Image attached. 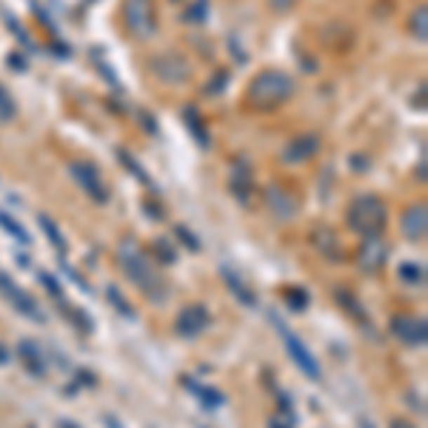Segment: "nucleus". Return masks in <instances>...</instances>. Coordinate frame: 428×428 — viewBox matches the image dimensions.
<instances>
[{
    "label": "nucleus",
    "mask_w": 428,
    "mask_h": 428,
    "mask_svg": "<svg viewBox=\"0 0 428 428\" xmlns=\"http://www.w3.org/2000/svg\"><path fill=\"white\" fill-rule=\"evenodd\" d=\"M320 135H300V138H294V140H288L286 146H283V160L286 163H306V160H312L317 152H320Z\"/></svg>",
    "instance_id": "obj_11"
},
{
    "label": "nucleus",
    "mask_w": 428,
    "mask_h": 428,
    "mask_svg": "<svg viewBox=\"0 0 428 428\" xmlns=\"http://www.w3.org/2000/svg\"><path fill=\"white\" fill-rule=\"evenodd\" d=\"M152 72L157 80L163 83H183L189 74H192V66L183 55H175V52H163V55H154L152 58Z\"/></svg>",
    "instance_id": "obj_8"
},
{
    "label": "nucleus",
    "mask_w": 428,
    "mask_h": 428,
    "mask_svg": "<svg viewBox=\"0 0 428 428\" xmlns=\"http://www.w3.org/2000/svg\"><path fill=\"white\" fill-rule=\"evenodd\" d=\"M183 120H186V126H189L192 138L197 140V146H200V149H208V146H211V138H208V132H206V123H203L200 112H197L194 106H189V109L183 112Z\"/></svg>",
    "instance_id": "obj_18"
},
{
    "label": "nucleus",
    "mask_w": 428,
    "mask_h": 428,
    "mask_svg": "<svg viewBox=\"0 0 428 428\" xmlns=\"http://www.w3.org/2000/svg\"><path fill=\"white\" fill-rule=\"evenodd\" d=\"M183 385H186V389L197 397V403L200 406H206V408H220L223 406V394L218 392V389H211V385H203V382H197L194 377H183Z\"/></svg>",
    "instance_id": "obj_17"
},
{
    "label": "nucleus",
    "mask_w": 428,
    "mask_h": 428,
    "mask_svg": "<svg viewBox=\"0 0 428 428\" xmlns=\"http://www.w3.org/2000/svg\"><path fill=\"white\" fill-rule=\"evenodd\" d=\"M0 294H4L9 303L15 306V312H20L23 317H29V320H34V323H43V320H46V317H43V312L37 309L34 297H29V291H23L6 272H0Z\"/></svg>",
    "instance_id": "obj_6"
},
{
    "label": "nucleus",
    "mask_w": 428,
    "mask_h": 428,
    "mask_svg": "<svg viewBox=\"0 0 428 428\" xmlns=\"http://www.w3.org/2000/svg\"><path fill=\"white\" fill-rule=\"evenodd\" d=\"M266 203H269L272 214H274V218H280V220H291L294 214H297V200H294L286 189L269 186V192H266Z\"/></svg>",
    "instance_id": "obj_15"
},
{
    "label": "nucleus",
    "mask_w": 428,
    "mask_h": 428,
    "mask_svg": "<svg viewBox=\"0 0 428 428\" xmlns=\"http://www.w3.org/2000/svg\"><path fill=\"white\" fill-rule=\"evenodd\" d=\"M346 223L363 240L366 237H380L382 229L389 226V208H385V203L377 194H360L349 203Z\"/></svg>",
    "instance_id": "obj_2"
},
{
    "label": "nucleus",
    "mask_w": 428,
    "mask_h": 428,
    "mask_svg": "<svg viewBox=\"0 0 428 428\" xmlns=\"http://www.w3.org/2000/svg\"><path fill=\"white\" fill-rule=\"evenodd\" d=\"M272 323H274V328H277V334H280V340H283V346H286V352H288V357L294 360V366L300 368V371H303L309 380H320V363H317V357L309 352V346H306V342L303 340H300L280 317H274L272 314Z\"/></svg>",
    "instance_id": "obj_4"
},
{
    "label": "nucleus",
    "mask_w": 428,
    "mask_h": 428,
    "mask_svg": "<svg viewBox=\"0 0 428 428\" xmlns=\"http://www.w3.org/2000/svg\"><path fill=\"white\" fill-rule=\"evenodd\" d=\"M117 260H120V269L126 272V277L132 280L152 303H163L168 288L163 283V277L157 274V269L152 266V260L146 257V251L135 243V240H123L120 248H117Z\"/></svg>",
    "instance_id": "obj_1"
},
{
    "label": "nucleus",
    "mask_w": 428,
    "mask_h": 428,
    "mask_svg": "<svg viewBox=\"0 0 428 428\" xmlns=\"http://www.w3.org/2000/svg\"><path fill=\"white\" fill-rule=\"evenodd\" d=\"M175 234L180 237V243H183V246H189L192 251H200V240L194 237V232H192V229H186V226H175Z\"/></svg>",
    "instance_id": "obj_29"
},
{
    "label": "nucleus",
    "mask_w": 428,
    "mask_h": 428,
    "mask_svg": "<svg viewBox=\"0 0 428 428\" xmlns=\"http://www.w3.org/2000/svg\"><path fill=\"white\" fill-rule=\"evenodd\" d=\"M357 425H360V428H374V425H371V422H368V420H366V417H363V420H360V422H357Z\"/></svg>",
    "instance_id": "obj_39"
},
{
    "label": "nucleus",
    "mask_w": 428,
    "mask_h": 428,
    "mask_svg": "<svg viewBox=\"0 0 428 428\" xmlns=\"http://www.w3.org/2000/svg\"><path fill=\"white\" fill-rule=\"evenodd\" d=\"M123 23L128 34L138 40H149L157 32V12L152 0H123Z\"/></svg>",
    "instance_id": "obj_5"
},
{
    "label": "nucleus",
    "mask_w": 428,
    "mask_h": 428,
    "mask_svg": "<svg viewBox=\"0 0 428 428\" xmlns=\"http://www.w3.org/2000/svg\"><path fill=\"white\" fill-rule=\"evenodd\" d=\"M283 297H286V303H288L291 312H306L309 309V294L303 288H286Z\"/></svg>",
    "instance_id": "obj_24"
},
{
    "label": "nucleus",
    "mask_w": 428,
    "mask_h": 428,
    "mask_svg": "<svg viewBox=\"0 0 428 428\" xmlns=\"http://www.w3.org/2000/svg\"><path fill=\"white\" fill-rule=\"evenodd\" d=\"M269 4H272L274 12H288L294 6V0H269Z\"/></svg>",
    "instance_id": "obj_33"
},
{
    "label": "nucleus",
    "mask_w": 428,
    "mask_h": 428,
    "mask_svg": "<svg viewBox=\"0 0 428 428\" xmlns=\"http://www.w3.org/2000/svg\"><path fill=\"white\" fill-rule=\"evenodd\" d=\"M37 280L43 283V288H46V291H49L55 300H60V303H63V286L58 283V277H55V274H49V272H40V274H37Z\"/></svg>",
    "instance_id": "obj_28"
},
{
    "label": "nucleus",
    "mask_w": 428,
    "mask_h": 428,
    "mask_svg": "<svg viewBox=\"0 0 428 428\" xmlns=\"http://www.w3.org/2000/svg\"><path fill=\"white\" fill-rule=\"evenodd\" d=\"M392 428H414V422H411V420H400V417H397V420H392Z\"/></svg>",
    "instance_id": "obj_34"
},
{
    "label": "nucleus",
    "mask_w": 428,
    "mask_h": 428,
    "mask_svg": "<svg viewBox=\"0 0 428 428\" xmlns=\"http://www.w3.org/2000/svg\"><path fill=\"white\" fill-rule=\"evenodd\" d=\"M206 6H208L206 0H197V4L192 6L194 12H189V20H203V18H206Z\"/></svg>",
    "instance_id": "obj_32"
},
{
    "label": "nucleus",
    "mask_w": 428,
    "mask_h": 428,
    "mask_svg": "<svg viewBox=\"0 0 428 428\" xmlns=\"http://www.w3.org/2000/svg\"><path fill=\"white\" fill-rule=\"evenodd\" d=\"M4 363H9V349L0 346V366H4Z\"/></svg>",
    "instance_id": "obj_35"
},
{
    "label": "nucleus",
    "mask_w": 428,
    "mask_h": 428,
    "mask_svg": "<svg viewBox=\"0 0 428 428\" xmlns=\"http://www.w3.org/2000/svg\"><path fill=\"white\" fill-rule=\"evenodd\" d=\"M106 297L112 300V306H114V309H117V312H120L123 317H128V320H135V312H132V309H128V303H126V297H123V294L117 291V286H109V288H106Z\"/></svg>",
    "instance_id": "obj_26"
},
{
    "label": "nucleus",
    "mask_w": 428,
    "mask_h": 428,
    "mask_svg": "<svg viewBox=\"0 0 428 428\" xmlns=\"http://www.w3.org/2000/svg\"><path fill=\"white\" fill-rule=\"evenodd\" d=\"M4 20H6L9 26H12V32H15V37H18L20 43H26V46H32V40H29V34L23 32V26H20V20H18V18L12 15V12H4Z\"/></svg>",
    "instance_id": "obj_30"
},
{
    "label": "nucleus",
    "mask_w": 428,
    "mask_h": 428,
    "mask_svg": "<svg viewBox=\"0 0 428 428\" xmlns=\"http://www.w3.org/2000/svg\"><path fill=\"white\" fill-rule=\"evenodd\" d=\"M425 232H428V211H425V203H417L411 208H406L403 214V234L408 240H425Z\"/></svg>",
    "instance_id": "obj_14"
},
{
    "label": "nucleus",
    "mask_w": 428,
    "mask_h": 428,
    "mask_svg": "<svg viewBox=\"0 0 428 428\" xmlns=\"http://www.w3.org/2000/svg\"><path fill=\"white\" fill-rule=\"evenodd\" d=\"M269 428H288V425H286V422H280V420H272V425H269Z\"/></svg>",
    "instance_id": "obj_38"
},
{
    "label": "nucleus",
    "mask_w": 428,
    "mask_h": 428,
    "mask_svg": "<svg viewBox=\"0 0 428 428\" xmlns=\"http://www.w3.org/2000/svg\"><path fill=\"white\" fill-rule=\"evenodd\" d=\"M69 171H72L74 183H77V186H80L86 194H89L95 203H106V200H109V192H106V186H103V180H100V171H98V166L77 160V163H72V166H69Z\"/></svg>",
    "instance_id": "obj_7"
},
{
    "label": "nucleus",
    "mask_w": 428,
    "mask_h": 428,
    "mask_svg": "<svg viewBox=\"0 0 428 428\" xmlns=\"http://www.w3.org/2000/svg\"><path fill=\"white\" fill-rule=\"evenodd\" d=\"M411 29H414L417 40H425L428 37V12H425V6H417L414 18H411Z\"/></svg>",
    "instance_id": "obj_27"
},
{
    "label": "nucleus",
    "mask_w": 428,
    "mask_h": 428,
    "mask_svg": "<svg viewBox=\"0 0 428 428\" xmlns=\"http://www.w3.org/2000/svg\"><path fill=\"white\" fill-rule=\"evenodd\" d=\"M392 334L406 342V346H425L428 340V328H425V320L422 317H414V314H394L392 317Z\"/></svg>",
    "instance_id": "obj_9"
},
{
    "label": "nucleus",
    "mask_w": 428,
    "mask_h": 428,
    "mask_svg": "<svg viewBox=\"0 0 428 428\" xmlns=\"http://www.w3.org/2000/svg\"><path fill=\"white\" fill-rule=\"evenodd\" d=\"M18 354H20V360H23V366H26V371L32 377H43V374H46V360H43V352L37 349L34 340H20Z\"/></svg>",
    "instance_id": "obj_16"
},
{
    "label": "nucleus",
    "mask_w": 428,
    "mask_h": 428,
    "mask_svg": "<svg viewBox=\"0 0 428 428\" xmlns=\"http://www.w3.org/2000/svg\"><path fill=\"white\" fill-rule=\"evenodd\" d=\"M18 117V103L12 100L9 89L0 83V123H12Z\"/></svg>",
    "instance_id": "obj_23"
},
{
    "label": "nucleus",
    "mask_w": 428,
    "mask_h": 428,
    "mask_svg": "<svg viewBox=\"0 0 428 428\" xmlns=\"http://www.w3.org/2000/svg\"><path fill=\"white\" fill-rule=\"evenodd\" d=\"M37 223H40V229H43V234L49 237V243L58 248V254H66V248H69V243H66V237H63V232L58 229V223L55 220H49V214H37Z\"/></svg>",
    "instance_id": "obj_21"
},
{
    "label": "nucleus",
    "mask_w": 428,
    "mask_h": 428,
    "mask_svg": "<svg viewBox=\"0 0 428 428\" xmlns=\"http://www.w3.org/2000/svg\"><path fill=\"white\" fill-rule=\"evenodd\" d=\"M58 428H80V425H74V422H69V420H60Z\"/></svg>",
    "instance_id": "obj_36"
},
{
    "label": "nucleus",
    "mask_w": 428,
    "mask_h": 428,
    "mask_svg": "<svg viewBox=\"0 0 428 428\" xmlns=\"http://www.w3.org/2000/svg\"><path fill=\"white\" fill-rule=\"evenodd\" d=\"M154 248H157V254H160V260H163V263H168V266H171V263L178 260V257H175V248H171L168 243L157 240V243H154Z\"/></svg>",
    "instance_id": "obj_31"
},
{
    "label": "nucleus",
    "mask_w": 428,
    "mask_h": 428,
    "mask_svg": "<svg viewBox=\"0 0 428 428\" xmlns=\"http://www.w3.org/2000/svg\"><path fill=\"white\" fill-rule=\"evenodd\" d=\"M208 326H211V314H208V309H206L203 303H192V306H186V309L178 314V320H175L178 334L186 337V340L200 337Z\"/></svg>",
    "instance_id": "obj_10"
},
{
    "label": "nucleus",
    "mask_w": 428,
    "mask_h": 428,
    "mask_svg": "<svg viewBox=\"0 0 428 428\" xmlns=\"http://www.w3.org/2000/svg\"><path fill=\"white\" fill-rule=\"evenodd\" d=\"M220 274H223L226 288L234 294V300H237L240 306H246V309H254V306H257V291H254L237 272H232L229 266H220Z\"/></svg>",
    "instance_id": "obj_13"
},
{
    "label": "nucleus",
    "mask_w": 428,
    "mask_h": 428,
    "mask_svg": "<svg viewBox=\"0 0 428 428\" xmlns=\"http://www.w3.org/2000/svg\"><path fill=\"white\" fill-rule=\"evenodd\" d=\"M103 422H106V425H109V428H123V425H117V422H114V417H106V420H103Z\"/></svg>",
    "instance_id": "obj_37"
},
{
    "label": "nucleus",
    "mask_w": 428,
    "mask_h": 428,
    "mask_svg": "<svg viewBox=\"0 0 428 428\" xmlns=\"http://www.w3.org/2000/svg\"><path fill=\"white\" fill-rule=\"evenodd\" d=\"M400 280L408 283V286H422L425 283V272L417 263H403L400 266Z\"/></svg>",
    "instance_id": "obj_25"
},
{
    "label": "nucleus",
    "mask_w": 428,
    "mask_h": 428,
    "mask_svg": "<svg viewBox=\"0 0 428 428\" xmlns=\"http://www.w3.org/2000/svg\"><path fill=\"white\" fill-rule=\"evenodd\" d=\"M0 229H4L9 237H15L20 246H29V243H32V234H29V232H26V229L12 218L9 211H4V208H0Z\"/></svg>",
    "instance_id": "obj_22"
},
{
    "label": "nucleus",
    "mask_w": 428,
    "mask_h": 428,
    "mask_svg": "<svg viewBox=\"0 0 428 428\" xmlns=\"http://www.w3.org/2000/svg\"><path fill=\"white\" fill-rule=\"evenodd\" d=\"M232 192L246 203L248 200V192H251V168L246 163H237L234 171H232Z\"/></svg>",
    "instance_id": "obj_19"
},
{
    "label": "nucleus",
    "mask_w": 428,
    "mask_h": 428,
    "mask_svg": "<svg viewBox=\"0 0 428 428\" xmlns=\"http://www.w3.org/2000/svg\"><path fill=\"white\" fill-rule=\"evenodd\" d=\"M291 95H294V80L277 69H269L257 80H251L248 92H246L251 109H257V112H272V109L283 106Z\"/></svg>",
    "instance_id": "obj_3"
},
{
    "label": "nucleus",
    "mask_w": 428,
    "mask_h": 428,
    "mask_svg": "<svg viewBox=\"0 0 428 428\" xmlns=\"http://www.w3.org/2000/svg\"><path fill=\"white\" fill-rule=\"evenodd\" d=\"M314 243H317V248L328 257V260H340L342 257V248H340V243H337V237H334V232H328V229H317L314 232Z\"/></svg>",
    "instance_id": "obj_20"
},
{
    "label": "nucleus",
    "mask_w": 428,
    "mask_h": 428,
    "mask_svg": "<svg viewBox=\"0 0 428 428\" xmlns=\"http://www.w3.org/2000/svg\"><path fill=\"white\" fill-rule=\"evenodd\" d=\"M385 260H389V248H385V243L380 237H366L360 251H357V263L363 272H380L385 266Z\"/></svg>",
    "instance_id": "obj_12"
}]
</instances>
